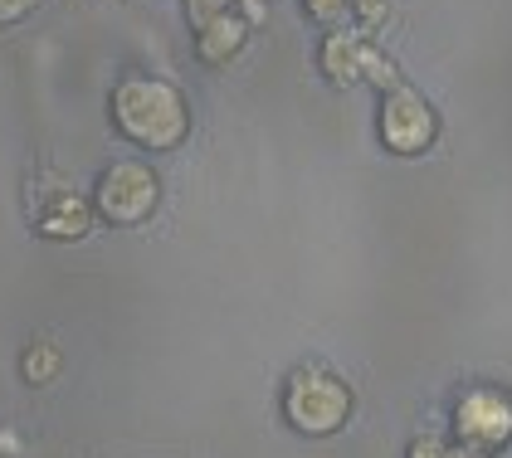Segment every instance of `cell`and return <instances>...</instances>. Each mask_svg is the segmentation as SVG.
I'll use <instances>...</instances> for the list:
<instances>
[{
    "label": "cell",
    "mask_w": 512,
    "mask_h": 458,
    "mask_svg": "<svg viewBox=\"0 0 512 458\" xmlns=\"http://www.w3.org/2000/svg\"><path fill=\"white\" fill-rule=\"evenodd\" d=\"M113 122L122 127V137H132L137 147L171 152L191 132V108H186V98L171 83L132 74L113 88Z\"/></svg>",
    "instance_id": "6da1fadb"
},
{
    "label": "cell",
    "mask_w": 512,
    "mask_h": 458,
    "mask_svg": "<svg viewBox=\"0 0 512 458\" xmlns=\"http://www.w3.org/2000/svg\"><path fill=\"white\" fill-rule=\"evenodd\" d=\"M30 215H35V229H40L44 239H83L88 225H93V210L83 205V195L64 176H44Z\"/></svg>",
    "instance_id": "8992f818"
},
{
    "label": "cell",
    "mask_w": 512,
    "mask_h": 458,
    "mask_svg": "<svg viewBox=\"0 0 512 458\" xmlns=\"http://www.w3.org/2000/svg\"><path fill=\"white\" fill-rule=\"evenodd\" d=\"M283 410H288V420L298 424L303 434H332L337 424L347 420L352 395H347V385L337 376H327V371H298L288 381Z\"/></svg>",
    "instance_id": "3957f363"
},
{
    "label": "cell",
    "mask_w": 512,
    "mask_h": 458,
    "mask_svg": "<svg viewBox=\"0 0 512 458\" xmlns=\"http://www.w3.org/2000/svg\"><path fill=\"white\" fill-rule=\"evenodd\" d=\"M322 69L332 83H361V78H371V83H391L395 88V69L386 54H376L371 44L361 35H332L322 44Z\"/></svg>",
    "instance_id": "52a82bcc"
},
{
    "label": "cell",
    "mask_w": 512,
    "mask_h": 458,
    "mask_svg": "<svg viewBox=\"0 0 512 458\" xmlns=\"http://www.w3.org/2000/svg\"><path fill=\"white\" fill-rule=\"evenodd\" d=\"M35 5H40V0H0V25H15V20H25Z\"/></svg>",
    "instance_id": "7c38bea8"
},
{
    "label": "cell",
    "mask_w": 512,
    "mask_h": 458,
    "mask_svg": "<svg viewBox=\"0 0 512 458\" xmlns=\"http://www.w3.org/2000/svg\"><path fill=\"white\" fill-rule=\"evenodd\" d=\"M298 5L313 15L317 25H342L347 10H352V0H298Z\"/></svg>",
    "instance_id": "30bf717a"
},
{
    "label": "cell",
    "mask_w": 512,
    "mask_h": 458,
    "mask_svg": "<svg viewBox=\"0 0 512 458\" xmlns=\"http://www.w3.org/2000/svg\"><path fill=\"white\" fill-rule=\"evenodd\" d=\"M381 137H386V147L391 152H425L434 142V113L430 103L415 93V88H405V83H395L391 93H386V108H381Z\"/></svg>",
    "instance_id": "5b68a950"
},
{
    "label": "cell",
    "mask_w": 512,
    "mask_h": 458,
    "mask_svg": "<svg viewBox=\"0 0 512 458\" xmlns=\"http://www.w3.org/2000/svg\"><path fill=\"white\" fill-rule=\"evenodd\" d=\"M5 454H15V439H10V434H0V458Z\"/></svg>",
    "instance_id": "4fadbf2b"
},
{
    "label": "cell",
    "mask_w": 512,
    "mask_h": 458,
    "mask_svg": "<svg viewBox=\"0 0 512 458\" xmlns=\"http://www.w3.org/2000/svg\"><path fill=\"white\" fill-rule=\"evenodd\" d=\"M459 429L469 439H478V444H498V439L512 434V410L498 395H473V400H464V410H459Z\"/></svg>",
    "instance_id": "ba28073f"
},
{
    "label": "cell",
    "mask_w": 512,
    "mask_h": 458,
    "mask_svg": "<svg viewBox=\"0 0 512 458\" xmlns=\"http://www.w3.org/2000/svg\"><path fill=\"white\" fill-rule=\"evenodd\" d=\"M410 458H473V454H464V449H449V444H439V439H420V444L410 449Z\"/></svg>",
    "instance_id": "8fae6325"
},
{
    "label": "cell",
    "mask_w": 512,
    "mask_h": 458,
    "mask_svg": "<svg viewBox=\"0 0 512 458\" xmlns=\"http://www.w3.org/2000/svg\"><path fill=\"white\" fill-rule=\"evenodd\" d=\"M196 20V44L205 64H225L244 49L249 30L269 15L264 0H186Z\"/></svg>",
    "instance_id": "7a4b0ae2"
},
{
    "label": "cell",
    "mask_w": 512,
    "mask_h": 458,
    "mask_svg": "<svg viewBox=\"0 0 512 458\" xmlns=\"http://www.w3.org/2000/svg\"><path fill=\"white\" fill-rule=\"evenodd\" d=\"M157 200H161V181L157 171H147L142 161H118L98 181V210L113 225H142L157 210Z\"/></svg>",
    "instance_id": "277c9868"
},
{
    "label": "cell",
    "mask_w": 512,
    "mask_h": 458,
    "mask_svg": "<svg viewBox=\"0 0 512 458\" xmlns=\"http://www.w3.org/2000/svg\"><path fill=\"white\" fill-rule=\"evenodd\" d=\"M54 371H59V351H54V346H49V342H40V346H35V351H30V356H25V376H30V381H35V385H40V381H49Z\"/></svg>",
    "instance_id": "9c48e42d"
}]
</instances>
